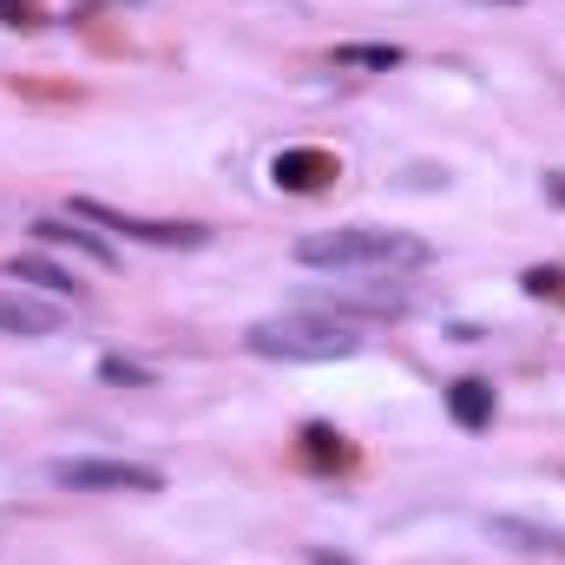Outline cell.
I'll list each match as a JSON object with an SVG mask.
<instances>
[{"mask_svg": "<svg viewBox=\"0 0 565 565\" xmlns=\"http://www.w3.org/2000/svg\"><path fill=\"white\" fill-rule=\"evenodd\" d=\"M244 342H250V355H270V362H335V355L362 349V322L329 316V309H289V316L257 322Z\"/></svg>", "mask_w": 565, "mask_h": 565, "instance_id": "2", "label": "cell"}, {"mask_svg": "<svg viewBox=\"0 0 565 565\" xmlns=\"http://www.w3.org/2000/svg\"><path fill=\"white\" fill-rule=\"evenodd\" d=\"M53 487H73V493H158V467L145 460H53L46 467Z\"/></svg>", "mask_w": 565, "mask_h": 565, "instance_id": "3", "label": "cell"}, {"mask_svg": "<svg viewBox=\"0 0 565 565\" xmlns=\"http://www.w3.org/2000/svg\"><path fill=\"white\" fill-rule=\"evenodd\" d=\"M335 66H369V73H388V66H402V46H335Z\"/></svg>", "mask_w": 565, "mask_h": 565, "instance_id": "9", "label": "cell"}, {"mask_svg": "<svg viewBox=\"0 0 565 565\" xmlns=\"http://www.w3.org/2000/svg\"><path fill=\"white\" fill-rule=\"evenodd\" d=\"M60 309L40 302V296H20V289H0V335H60Z\"/></svg>", "mask_w": 565, "mask_h": 565, "instance_id": "5", "label": "cell"}, {"mask_svg": "<svg viewBox=\"0 0 565 565\" xmlns=\"http://www.w3.org/2000/svg\"><path fill=\"white\" fill-rule=\"evenodd\" d=\"M73 217L106 224V231H126V237H139V244H158V250H198V244H204L198 224H151V217H126V211H113V204H93V198H73Z\"/></svg>", "mask_w": 565, "mask_h": 565, "instance_id": "4", "label": "cell"}, {"mask_svg": "<svg viewBox=\"0 0 565 565\" xmlns=\"http://www.w3.org/2000/svg\"><path fill=\"white\" fill-rule=\"evenodd\" d=\"M99 375H106V382H132V388H139V382H151L139 362H119V355H106V362H99Z\"/></svg>", "mask_w": 565, "mask_h": 565, "instance_id": "10", "label": "cell"}, {"mask_svg": "<svg viewBox=\"0 0 565 565\" xmlns=\"http://www.w3.org/2000/svg\"><path fill=\"white\" fill-rule=\"evenodd\" d=\"M427 250L422 237H408V231H375V224H342V231H309L302 244H296V264H309V270H422Z\"/></svg>", "mask_w": 565, "mask_h": 565, "instance_id": "1", "label": "cell"}, {"mask_svg": "<svg viewBox=\"0 0 565 565\" xmlns=\"http://www.w3.org/2000/svg\"><path fill=\"white\" fill-rule=\"evenodd\" d=\"M13 277H20V282H40V289H53V296H79V282L66 277L60 264H40V257H13Z\"/></svg>", "mask_w": 565, "mask_h": 565, "instance_id": "8", "label": "cell"}, {"mask_svg": "<svg viewBox=\"0 0 565 565\" xmlns=\"http://www.w3.org/2000/svg\"><path fill=\"white\" fill-rule=\"evenodd\" d=\"M447 415L467 427V434H480V427L493 422V388H487V382H473V375H467V382H454V388H447Z\"/></svg>", "mask_w": 565, "mask_h": 565, "instance_id": "6", "label": "cell"}, {"mask_svg": "<svg viewBox=\"0 0 565 565\" xmlns=\"http://www.w3.org/2000/svg\"><path fill=\"white\" fill-rule=\"evenodd\" d=\"M33 231H40V237H46V244H73V250H86V257H93V264H113V250H106V244H99V237H93V231H79V224H73V217H40V224H33Z\"/></svg>", "mask_w": 565, "mask_h": 565, "instance_id": "7", "label": "cell"}]
</instances>
